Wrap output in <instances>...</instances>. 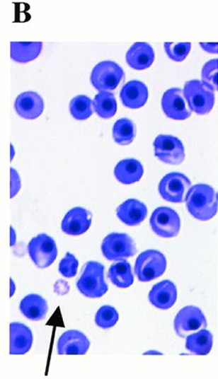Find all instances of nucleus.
<instances>
[{
	"mask_svg": "<svg viewBox=\"0 0 218 379\" xmlns=\"http://www.w3.org/2000/svg\"><path fill=\"white\" fill-rule=\"evenodd\" d=\"M186 209L200 221H209L217 214V193L207 184L190 187L185 197Z\"/></svg>",
	"mask_w": 218,
	"mask_h": 379,
	"instance_id": "1",
	"label": "nucleus"
},
{
	"mask_svg": "<svg viewBox=\"0 0 218 379\" xmlns=\"http://www.w3.org/2000/svg\"><path fill=\"white\" fill-rule=\"evenodd\" d=\"M104 270L103 264L98 262L89 261L86 264L84 273L76 283L81 295L90 299H98L106 294L108 286L104 281Z\"/></svg>",
	"mask_w": 218,
	"mask_h": 379,
	"instance_id": "2",
	"label": "nucleus"
},
{
	"mask_svg": "<svg viewBox=\"0 0 218 379\" xmlns=\"http://www.w3.org/2000/svg\"><path fill=\"white\" fill-rule=\"evenodd\" d=\"M183 95L190 110L206 115L215 105V94L200 80H190L184 85Z\"/></svg>",
	"mask_w": 218,
	"mask_h": 379,
	"instance_id": "3",
	"label": "nucleus"
},
{
	"mask_svg": "<svg viewBox=\"0 0 218 379\" xmlns=\"http://www.w3.org/2000/svg\"><path fill=\"white\" fill-rule=\"evenodd\" d=\"M166 267V256L160 251L149 250L136 260L134 273L140 282H151L162 276Z\"/></svg>",
	"mask_w": 218,
	"mask_h": 379,
	"instance_id": "4",
	"label": "nucleus"
},
{
	"mask_svg": "<svg viewBox=\"0 0 218 379\" xmlns=\"http://www.w3.org/2000/svg\"><path fill=\"white\" fill-rule=\"evenodd\" d=\"M125 71L112 61L99 62L91 74V83L99 92H111L125 79Z\"/></svg>",
	"mask_w": 218,
	"mask_h": 379,
	"instance_id": "5",
	"label": "nucleus"
},
{
	"mask_svg": "<svg viewBox=\"0 0 218 379\" xmlns=\"http://www.w3.org/2000/svg\"><path fill=\"white\" fill-rule=\"evenodd\" d=\"M103 255L108 260L120 261L136 255L135 243L128 234L112 233L102 243Z\"/></svg>",
	"mask_w": 218,
	"mask_h": 379,
	"instance_id": "6",
	"label": "nucleus"
},
{
	"mask_svg": "<svg viewBox=\"0 0 218 379\" xmlns=\"http://www.w3.org/2000/svg\"><path fill=\"white\" fill-rule=\"evenodd\" d=\"M27 250L31 260L39 269L50 267L57 260V243L52 237L45 233L39 234L31 239Z\"/></svg>",
	"mask_w": 218,
	"mask_h": 379,
	"instance_id": "7",
	"label": "nucleus"
},
{
	"mask_svg": "<svg viewBox=\"0 0 218 379\" xmlns=\"http://www.w3.org/2000/svg\"><path fill=\"white\" fill-rule=\"evenodd\" d=\"M149 224L153 232L164 238H175L180 230V216L175 210L167 206L158 207L154 210Z\"/></svg>",
	"mask_w": 218,
	"mask_h": 379,
	"instance_id": "8",
	"label": "nucleus"
},
{
	"mask_svg": "<svg viewBox=\"0 0 218 379\" xmlns=\"http://www.w3.org/2000/svg\"><path fill=\"white\" fill-rule=\"evenodd\" d=\"M154 155L164 163L180 165L185 161L183 141L172 135L161 134L154 141Z\"/></svg>",
	"mask_w": 218,
	"mask_h": 379,
	"instance_id": "9",
	"label": "nucleus"
},
{
	"mask_svg": "<svg viewBox=\"0 0 218 379\" xmlns=\"http://www.w3.org/2000/svg\"><path fill=\"white\" fill-rule=\"evenodd\" d=\"M192 186L185 175L180 173L167 174L159 185V192L164 200L172 203H183Z\"/></svg>",
	"mask_w": 218,
	"mask_h": 379,
	"instance_id": "10",
	"label": "nucleus"
},
{
	"mask_svg": "<svg viewBox=\"0 0 218 379\" xmlns=\"http://www.w3.org/2000/svg\"><path fill=\"white\" fill-rule=\"evenodd\" d=\"M207 327V322L202 310L197 306L189 305L177 313L174 322L177 336L186 337L189 333L202 330Z\"/></svg>",
	"mask_w": 218,
	"mask_h": 379,
	"instance_id": "11",
	"label": "nucleus"
},
{
	"mask_svg": "<svg viewBox=\"0 0 218 379\" xmlns=\"http://www.w3.org/2000/svg\"><path fill=\"white\" fill-rule=\"evenodd\" d=\"M161 107L168 118L174 120H185L192 116L183 90L178 88L168 89L163 94Z\"/></svg>",
	"mask_w": 218,
	"mask_h": 379,
	"instance_id": "12",
	"label": "nucleus"
},
{
	"mask_svg": "<svg viewBox=\"0 0 218 379\" xmlns=\"http://www.w3.org/2000/svg\"><path fill=\"white\" fill-rule=\"evenodd\" d=\"M93 215L84 207L76 206L65 215L62 222V232L71 236H79L88 232Z\"/></svg>",
	"mask_w": 218,
	"mask_h": 379,
	"instance_id": "13",
	"label": "nucleus"
},
{
	"mask_svg": "<svg viewBox=\"0 0 218 379\" xmlns=\"http://www.w3.org/2000/svg\"><path fill=\"white\" fill-rule=\"evenodd\" d=\"M44 100L38 93L29 91L22 93L15 102V110L21 118L34 120L43 114Z\"/></svg>",
	"mask_w": 218,
	"mask_h": 379,
	"instance_id": "14",
	"label": "nucleus"
},
{
	"mask_svg": "<svg viewBox=\"0 0 218 379\" xmlns=\"http://www.w3.org/2000/svg\"><path fill=\"white\" fill-rule=\"evenodd\" d=\"M90 347V342L83 332L76 330L62 334L57 342L59 355H85Z\"/></svg>",
	"mask_w": 218,
	"mask_h": 379,
	"instance_id": "15",
	"label": "nucleus"
},
{
	"mask_svg": "<svg viewBox=\"0 0 218 379\" xmlns=\"http://www.w3.org/2000/svg\"><path fill=\"white\" fill-rule=\"evenodd\" d=\"M177 300V288L176 284L168 279L154 284L149 293V301L151 304L160 310H169Z\"/></svg>",
	"mask_w": 218,
	"mask_h": 379,
	"instance_id": "16",
	"label": "nucleus"
},
{
	"mask_svg": "<svg viewBox=\"0 0 218 379\" xmlns=\"http://www.w3.org/2000/svg\"><path fill=\"white\" fill-rule=\"evenodd\" d=\"M149 91L147 86L142 81L132 80L124 85L120 92L122 105L130 110H138L147 103Z\"/></svg>",
	"mask_w": 218,
	"mask_h": 379,
	"instance_id": "17",
	"label": "nucleus"
},
{
	"mask_svg": "<svg viewBox=\"0 0 218 379\" xmlns=\"http://www.w3.org/2000/svg\"><path fill=\"white\" fill-rule=\"evenodd\" d=\"M33 344V334L28 327L19 322L10 325V354L24 355Z\"/></svg>",
	"mask_w": 218,
	"mask_h": 379,
	"instance_id": "18",
	"label": "nucleus"
},
{
	"mask_svg": "<svg viewBox=\"0 0 218 379\" xmlns=\"http://www.w3.org/2000/svg\"><path fill=\"white\" fill-rule=\"evenodd\" d=\"M116 214L122 223L134 227L142 224L147 219L148 209L142 202L129 199L117 207Z\"/></svg>",
	"mask_w": 218,
	"mask_h": 379,
	"instance_id": "19",
	"label": "nucleus"
},
{
	"mask_svg": "<svg viewBox=\"0 0 218 379\" xmlns=\"http://www.w3.org/2000/svg\"><path fill=\"white\" fill-rule=\"evenodd\" d=\"M153 47L147 42H136L126 53V62L134 70L142 71L151 67L154 62Z\"/></svg>",
	"mask_w": 218,
	"mask_h": 379,
	"instance_id": "20",
	"label": "nucleus"
},
{
	"mask_svg": "<svg viewBox=\"0 0 218 379\" xmlns=\"http://www.w3.org/2000/svg\"><path fill=\"white\" fill-rule=\"evenodd\" d=\"M143 175L144 167L142 162L138 160L125 159L115 166V177L124 185H132L139 182Z\"/></svg>",
	"mask_w": 218,
	"mask_h": 379,
	"instance_id": "21",
	"label": "nucleus"
},
{
	"mask_svg": "<svg viewBox=\"0 0 218 379\" xmlns=\"http://www.w3.org/2000/svg\"><path fill=\"white\" fill-rule=\"evenodd\" d=\"M20 310L27 319L39 322L47 317V301L42 296L36 294L26 296L21 301Z\"/></svg>",
	"mask_w": 218,
	"mask_h": 379,
	"instance_id": "22",
	"label": "nucleus"
},
{
	"mask_svg": "<svg viewBox=\"0 0 218 379\" xmlns=\"http://www.w3.org/2000/svg\"><path fill=\"white\" fill-rule=\"evenodd\" d=\"M212 345V334L206 329L186 336L185 349L194 355L206 356L210 354Z\"/></svg>",
	"mask_w": 218,
	"mask_h": 379,
	"instance_id": "23",
	"label": "nucleus"
},
{
	"mask_svg": "<svg viewBox=\"0 0 218 379\" xmlns=\"http://www.w3.org/2000/svg\"><path fill=\"white\" fill-rule=\"evenodd\" d=\"M42 48V42H11V57L18 63H28L40 56Z\"/></svg>",
	"mask_w": 218,
	"mask_h": 379,
	"instance_id": "24",
	"label": "nucleus"
},
{
	"mask_svg": "<svg viewBox=\"0 0 218 379\" xmlns=\"http://www.w3.org/2000/svg\"><path fill=\"white\" fill-rule=\"evenodd\" d=\"M108 277L117 288H129L134 284V278L128 261L120 260L113 264L108 269Z\"/></svg>",
	"mask_w": 218,
	"mask_h": 379,
	"instance_id": "25",
	"label": "nucleus"
},
{
	"mask_svg": "<svg viewBox=\"0 0 218 379\" xmlns=\"http://www.w3.org/2000/svg\"><path fill=\"white\" fill-rule=\"evenodd\" d=\"M93 110L100 118H113L117 112V101L115 94L111 92H99L93 101Z\"/></svg>",
	"mask_w": 218,
	"mask_h": 379,
	"instance_id": "26",
	"label": "nucleus"
},
{
	"mask_svg": "<svg viewBox=\"0 0 218 379\" xmlns=\"http://www.w3.org/2000/svg\"><path fill=\"white\" fill-rule=\"evenodd\" d=\"M136 129L133 121L122 118L115 122L113 128V137L115 141L120 146H129L134 141Z\"/></svg>",
	"mask_w": 218,
	"mask_h": 379,
	"instance_id": "27",
	"label": "nucleus"
},
{
	"mask_svg": "<svg viewBox=\"0 0 218 379\" xmlns=\"http://www.w3.org/2000/svg\"><path fill=\"white\" fill-rule=\"evenodd\" d=\"M69 110L75 119H88L93 114V100L86 95H79L71 99Z\"/></svg>",
	"mask_w": 218,
	"mask_h": 379,
	"instance_id": "28",
	"label": "nucleus"
},
{
	"mask_svg": "<svg viewBox=\"0 0 218 379\" xmlns=\"http://www.w3.org/2000/svg\"><path fill=\"white\" fill-rule=\"evenodd\" d=\"M120 314L117 310L111 305H103L98 310L95 317V323L103 330H108L115 326L119 322Z\"/></svg>",
	"mask_w": 218,
	"mask_h": 379,
	"instance_id": "29",
	"label": "nucleus"
},
{
	"mask_svg": "<svg viewBox=\"0 0 218 379\" xmlns=\"http://www.w3.org/2000/svg\"><path fill=\"white\" fill-rule=\"evenodd\" d=\"M164 48H165L167 56L172 61L180 62H183L189 55L190 49H192V44L190 42H165Z\"/></svg>",
	"mask_w": 218,
	"mask_h": 379,
	"instance_id": "30",
	"label": "nucleus"
},
{
	"mask_svg": "<svg viewBox=\"0 0 218 379\" xmlns=\"http://www.w3.org/2000/svg\"><path fill=\"white\" fill-rule=\"evenodd\" d=\"M218 60L212 59L206 62L202 71V82L211 88L213 92L217 91Z\"/></svg>",
	"mask_w": 218,
	"mask_h": 379,
	"instance_id": "31",
	"label": "nucleus"
},
{
	"mask_svg": "<svg viewBox=\"0 0 218 379\" xmlns=\"http://www.w3.org/2000/svg\"><path fill=\"white\" fill-rule=\"evenodd\" d=\"M79 260L75 255L67 252L64 258H63L60 264H59V272L65 278H74L79 270Z\"/></svg>",
	"mask_w": 218,
	"mask_h": 379,
	"instance_id": "32",
	"label": "nucleus"
},
{
	"mask_svg": "<svg viewBox=\"0 0 218 379\" xmlns=\"http://www.w3.org/2000/svg\"><path fill=\"white\" fill-rule=\"evenodd\" d=\"M21 180L18 171L11 167V198L15 197L21 191Z\"/></svg>",
	"mask_w": 218,
	"mask_h": 379,
	"instance_id": "33",
	"label": "nucleus"
},
{
	"mask_svg": "<svg viewBox=\"0 0 218 379\" xmlns=\"http://www.w3.org/2000/svg\"><path fill=\"white\" fill-rule=\"evenodd\" d=\"M199 45H200V47H201L204 49V51L208 53L217 54L218 52V44L217 43L200 42Z\"/></svg>",
	"mask_w": 218,
	"mask_h": 379,
	"instance_id": "34",
	"label": "nucleus"
},
{
	"mask_svg": "<svg viewBox=\"0 0 218 379\" xmlns=\"http://www.w3.org/2000/svg\"><path fill=\"white\" fill-rule=\"evenodd\" d=\"M16 233L15 229L13 228L12 226L11 227V246L13 247L16 245Z\"/></svg>",
	"mask_w": 218,
	"mask_h": 379,
	"instance_id": "35",
	"label": "nucleus"
},
{
	"mask_svg": "<svg viewBox=\"0 0 218 379\" xmlns=\"http://www.w3.org/2000/svg\"><path fill=\"white\" fill-rule=\"evenodd\" d=\"M11 283V288H10V297H13V295H15L16 291V286L15 282H13V279L11 278L10 279Z\"/></svg>",
	"mask_w": 218,
	"mask_h": 379,
	"instance_id": "36",
	"label": "nucleus"
},
{
	"mask_svg": "<svg viewBox=\"0 0 218 379\" xmlns=\"http://www.w3.org/2000/svg\"><path fill=\"white\" fill-rule=\"evenodd\" d=\"M16 155V151L15 147H13V144H11V161H12L13 159V157H15Z\"/></svg>",
	"mask_w": 218,
	"mask_h": 379,
	"instance_id": "37",
	"label": "nucleus"
}]
</instances>
